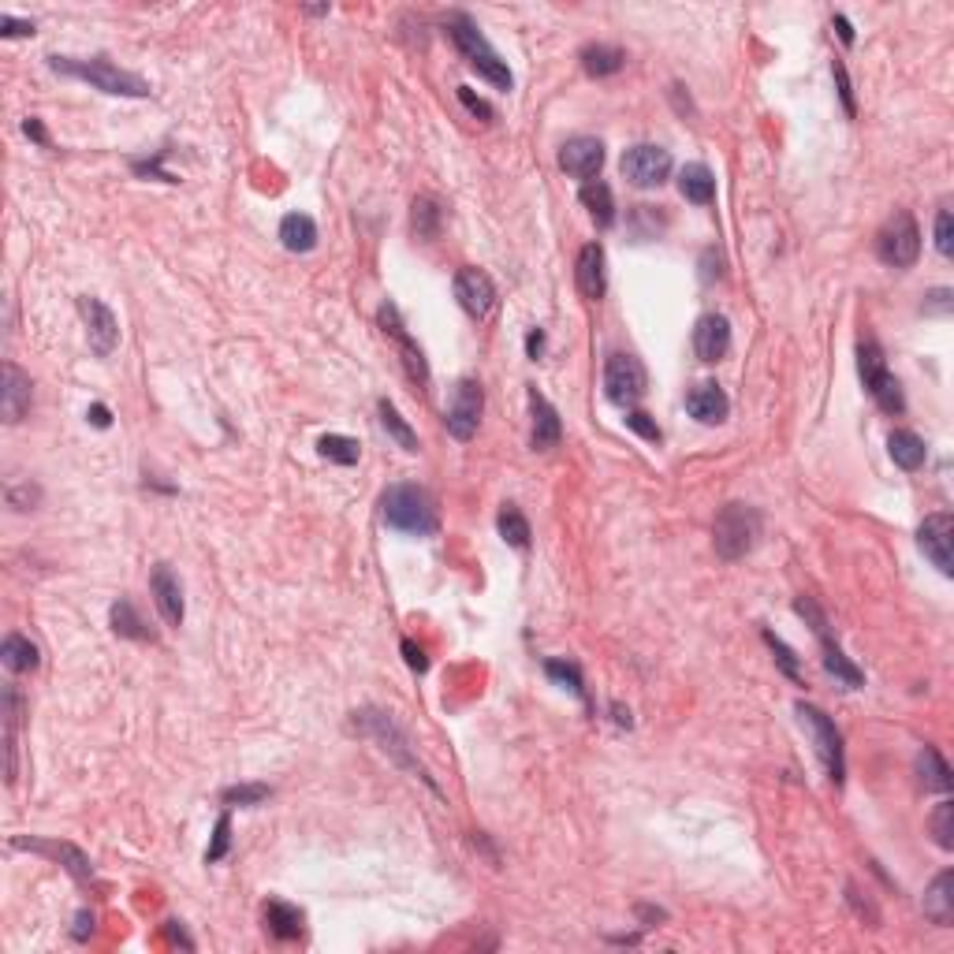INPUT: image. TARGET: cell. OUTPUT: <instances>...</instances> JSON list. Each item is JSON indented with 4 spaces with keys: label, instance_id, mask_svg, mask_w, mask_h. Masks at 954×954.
Returning a JSON list of instances; mask_svg holds the SVG:
<instances>
[{
    "label": "cell",
    "instance_id": "cell-1",
    "mask_svg": "<svg viewBox=\"0 0 954 954\" xmlns=\"http://www.w3.org/2000/svg\"><path fill=\"white\" fill-rule=\"evenodd\" d=\"M448 34H451V41H455V49L463 53V60L481 75V79L492 82L496 90H511V86H515V75H511V68H507V60L492 49L489 38L477 30V23L470 19V15H463V12L451 15Z\"/></svg>",
    "mask_w": 954,
    "mask_h": 954
},
{
    "label": "cell",
    "instance_id": "cell-2",
    "mask_svg": "<svg viewBox=\"0 0 954 954\" xmlns=\"http://www.w3.org/2000/svg\"><path fill=\"white\" fill-rule=\"evenodd\" d=\"M384 522L410 537H429L437 533V500L422 485H392L381 500Z\"/></svg>",
    "mask_w": 954,
    "mask_h": 954
},
{
    "label": "cell",
    "instance_id": "cell-3",
    "mask_svg": "<svg viewBox=\"0 0 954 954\" xmlns=\"http://www.w3.org/2000/svg\"><path fill=\"white\" fill-rule=\"evenodd\" d=\"M49 64H53V71H60V75H75V79L90 82V86H94V90H101V94L150 97V82L138 79V75H131V71L116 68V64H109L105 56H94V60H68V56H53Z\"/></svg>",
    "mask_w": 954,
    "mask_h": 954
},
{
    "label": "cell",
    "instance_id": "cell-4",
    "mask_svg": "<svg viewBox=\"0 0 954 954\" xmlns=\"http://www.w3.org/2000/svg\"><path fill=\"white\" fill-rule=\"evenodd\" d=\"M757 537H761V515L750 504H727L716 515L712 545H716V556L727 559V563H735L746 552H753Z\"/></svg>",
    "mask_w": 954,
    "mask_h": 954
},
{
    "label": "cell",
    "instance_id": "cell-5",
    "mask_svg": "<svg viewBox=\"0 0 954 954\" xmlns=\"http://www.w3.org/2000/svg\"><path fill=\"white\" fill-rule=\"evenodd\" d=\"M858 369H861V381L869 388V396L876 399V407L884 414H902L906 410V399H902V384L895 381V373L887 369L884 347L876 340H861L858 343Z\"/></svg>",
    "mask_w": 954,
    "mask_h": 954
},
{
    "label": "cell",
    "instance_id": "cell-6",
    "mask_svg": "<svg viewBox=\"0 0 954 954\" xmlns=\"http://www.w3.org/2000/svg\"><path fill=\"white\" fill-rule=\"evenodd\" d=\"M876 254H880V261L891 265V269H910L917 261V254H921V228H917V220L910 217L906 209H899V213L880 228V235H876Z\"/></svg>",
    "mask_w": 954,
    "mask_h": 954
},
{
    "label": "cell",
    "instance_id": "cell-7",
    "mask_svg": "<svg viewBox=\"0 0 954 954\" xmlns=\"http://www.w3.org/2000/svg\"><path fill=\"white\" fill-rule=\"evenodd\" d=\"M355 727H362V731H366L369 738H377V742H381V750H384V753H392V761L403 764V768H410L414 776L425 779V783L433 787V776H429V772L422 768V761L414 757V750H410L407 735L399 731L392 716H384V712H373V709L355 712Z\"/></svg>",
    "mask_w": 954,
    "mask_h": 954
},
{
    "label": "cell",
    "instance_id": "cell-8",
    "mask_svg": "<svg viewBox=\"0 0 954 954\" xmlns=\"http://www.w3.org/2000/svg\"><path fill=\"white\" fill-rule=\"evenodd\" d=\"M798 720L809 727L813 746H817L820 761H824V768H828L832 783H843L846 757H843V735H839V727H835V723L828 720V716H824L817 705H805V701H798Z\"/></svg>",
    "mask_w": 954,
    "mask_h": 954
},
{
    "label": "cell",
    "instance_id": "cell-9",
    "mask_svg": "<svg viewBox=\"0 0 954 954\" xmlns=\"http://www.w3.org/2000/svg\"><path fill=\"white\" fill-rule=\"evenodd\" d=\"M645 388H649V373L634 355H612L604 362V396L612 403L630 407L645 396Z\"/></svg>",
    "mask_w": 954,
    "mask_h": 954
},
{
    "label": "cell",
    "instance_id": "cell-10",
    "mask_svg": "<svg viewBox=\"0 0 954 954\" xmlns=\"http://www.w3.org/2000/svg\"><path fill=\"white\" fill-rule=\"evenodd\" d=\"M623 176L641 191L660 187L671 176V153L664 146H653V142H638L623 153Z\"/></svg>",
    "mask_w": 954,
    "mask_h": 954
},
{
    "label": "cell",
    "instance_id": "cell-11",
    "mask_svg": "<svg viewBox=\"0 0 954 954\" xmlns=\"http://www.w3.org/2000/svg\"><path fill=\"white\" fill-rule=\"evenodd\" d=\"M481 410H485V392H481V384L477 381H459L455 384V396H451V407H448V418H444V425H448V433L455 440H470L477 433V425H481Z\"/></svg>",
    "mask_w": 954,
    "mask_h": 954
},
{
    "label": "cell",
    "instance_id": "cell-12",
    "mask_svg": "<svg viewBox=\"0 0 954 954\" xmlns=\"http://www.w3.org/2000/svg\"><path fill=\"white\" fill-rule=\"evenodd\" d=\"M917 545L940 567V574H954V515L947 511L928 515L917 530Z\"/></svg>",
    "mask_w": 954,
    "mask_h": 954
},
{
    "label": "cell",
    "instance_id": "cell-13",
    "mask_svg": "<svg viewBox=\"0 0 954 954\" xmlns=\"http://www.w3.org/2000/svg\"><path fill=\"white\" fill-rule=\"evenodd\" d=\"M79 314L82 321H86V336H90L94 355L109 358L112 351H116V343H120V321H116V314H112L101 299H90V295L79 299Z\"/></svg>",
    "mask_w": 954,
    "mask_h": 954
},
{
    "label": "cell",
    "instance_id": "cell-14",
    "mask_svg": "<svg viewBox=\"0 0 954 954\" xmlns=\"http://www.w3.org/2000/svg\"><path fill=\"white\" fill-rule=\"evenodd\" d=\"M377 321H381L384 336H392L399 347V355H403V366H407L410 381L414 384H429V366H425V355L422 347L410 340L407 325H403V317H399V310L392 306V302H384L381 310H377Z\"/></svg>",
    "mask_w": 954,
    "mask_h": 954
},
{
    "label": "cell",
    "instance_id": "cell-15",
    "mask_svg": "<svg viewBox=\"0 0 954 954\" xmlns=\"http://www.w3.org/2000/svg\"><path fill=\"white\" fill-rule=\"evenodd\" d=\"M455 299H459V306H463L470 317H489V310L496 306V284H492V276L485 273V269H474V265H466V269H459L455 273Z\"/></svg>",
    "mask_w": 954,
    "mask_h": 954
},
{
    "label": "cell",
    "instance_id": "cell-16",
    "mask_svg": "<svg viewBox=\"0 0 954 954\" xmlns=\"http://www.w3.org/2000/svg\"><path fill=\"white\" fill-rule=\"evenodd\" d=\"M600 164H604V146H600V138H589V135L567 138L563 150H559V168L574 179H586L589 183V179L600 172Z\"/></svg>",
    "mask_w": 954,
    "mask_h": 954
},
{
    "label": "cell",
    "instance_id": "cell-17",
    "mask_svg": "<svg viewBox=\"0 0 954 954\" xmlns=\"http://www.w3.org/2000/svg\"><path fill=\"white\" fill-rule=\"evenodd\" d=\"M30 403H34V384H30V377L15 366V362H4V392H0V414H4V422L8 425L23 422L30 414Z\"/></svg>",
    "mask_w": 954,
    "mask_h": 954
},
{
    "label": "cell",
    "instance_id": "cell-18",
    "mask_svg": "<svg viewBox=\"0 0 954 954\" xmlns=\"http://www.w3.org/2000/svg\"><path fill=\"white\" fill-rule=\"evenodd\" d=\"M574 280H578V291H582L589 302L604 299V291H608V258H604V246H600V243L582 246V254H578V269H574Z\"/></svg>",
    "mask_w": 954,
    "mask_h": 954
},
{
    "label": "cell",
    "instance_id": "cell-19",
    "mask_svg": "<svg viewBox=\"0 0 954 954\" xmlns=\"http://www.w3.org/2000/svg\"><path fill=\"white\" fill-rule=\"evenodd\" d=\"M694 351L701 362H720L731 351V321L723 314H705L694 328Z\"/></svg>",
    "mask_w": 954,
    "mask_h": 954
},
{
    "label": "cell",
    "instance_id": "cell-20",
    "mask_svg": "<svg viewBox=\"0 0 954 954\" xmlns=\"http://www.w3.org/2000/svg\"><path fill=\"white\" fill-rule=\"evenodd\" d=\"M686 410L701 425H720L727 418V410H731V399H727V392L716 381H701L686 392Z\"/></svg>",
    "mask_w": 954,
    "mask_h": 954
},
{
    "label": "cell",
    "instance_id": "cell-21",
    "mask_svg": "<svg viewBox=\"0 0 954 954\" xmlns=\"http://www.w3.org/2000/svg\"><path fill=\"white\" fill-rule=\"evenodd\" d=\"M150 589H153V604H157L164 623H168V627H183V586H179V578L168 571L164 563L153 567Z\"/></svg>",
    "mask_w": 954,
    "mask_h": 954
},
{
    "label": "cell",
    "instance_id": "cell-22",
    "mask_svg": "<svg viewBox=\"0 0 954 954\" xmlns=\"http://www.w3.org/2000/svg\"><path fill=\"white\" fill-rule=\"evenodd\" d=\"M530 414H533L530 444L537 451H552L559 444V437H563V422H559L556 407H552L537 388H530Z\"/></svg>",
    "mask_w": 954,
    "mask_h": 954
},
{
    "label": "cell",
    "instance_id": "cell-23",
    "mask_svg": "<svg viewBox=\"0 0 954 954\" xmlns=\"http://www.w3.org/2000/svg\"><path fill=\"white\" fill-rule=\"evenodd\" d=\"M15 846H23V850H38V854H49V858H56L64 869H68L75 880H90L94 876V865H90V858L82 854L79 846L71 843H38V839H15Z\"/></svg>",
    "mask_w": 954,
    "mask_h": 954
},
{
    "label": "cell",
    "instance_id": "cell-24",
    "mask_svg": "<svg viewBox=\"0 0 954 954\" xmlns=\"http://www.w3.org/2000/svg\"><path fill=\"white\" fill-rule=\"evenodd\" d=\"M925 917L936 921V925H951L954 921V873H940L932 880V887L925 891Z\"/></svg>",
    "mask_w": 954,
    "mask_h": 954
},
{
    "label": "cell",
    "instance_id": "cell-25",
    "mask_svg": "<svg viewBox=\"0 0 954 954\" xmlns=\"http://www.w3.org/2000/svg\"><path fill=\"white\" fill-rule=\"evenodd\" d=\"M679 191L686 202L694 205H712L716 202V176H712L705 164H686L679 176Z\"/></svg>",
    "mask_w": 954,
    "mask_h": 954
},
{
    "label": "cell",
    "instance_id": "cell-26",
    "mask_svg": "<svg viewBox=\"0 0 954 954\" xmlns=\"http://www.w3.org/2000/svg\"><path fill=\"white\" fill-rule=\"evenodd\" d=\"M887 451H891L895 466H902V470H921L928 459L925 440L917 437V433H910V429H895V433L887 437Z\"/></svg>",
    "mask_w": 954,
    "mask_h": 954
},
{
    "label": "cell",
    "instance_id": "cell-27",
    "mask_svg": "<svg viewBox=\"0 0 954 954\" xmlns=\"http://www.w3.org/2000/svg\"><path fill=\"white\" fill-rule=\"evenodd\" d=\"M280 243H284L291 254H306V250H314L317 246L314 217H306V213H287V217L280 220Z\"/></svg>",
    "mask_w": 954,
    "mask_h": 954
},
{
    "label": "cell",
    "instance_id": "cell-28",
    "mask_svg": "<svg viewBox=\"0 0 954 954\" xmlns=\"http://www.w3.org/2000/svg\"><path fill=\"white\" fill-rule=\"evenodd\" d=\"M582 205L589 209V217L597 220V228H612L615 224V198L604 179H589L582 187Z\"/></svg>",
    "mask_w": 954,
    "mask_h": 954
},
{
    "label": "cell",
    "instance_id": "cell-29",
    "mask_svg": "<svg viewBox=\"0 0 954 954\" xmlns=\"http://www.w3.org/2000/svg\"><path fill=\"white\" fill-rule=\"evenodd\" d=\"M265 925H269L276 940H295V936H302V910L299 906H287L280 899L265 902Z\"/></svg>",
    "mask_w": 954,
    "mask_h": 954
},
{
    "label": "cell",
    "instance_id": "cell-30",
    "mask_svg": "<svg viewBox=\"0 0 954 954\" xmlns=\"http://www.w3.org/2000/svg\"><path fill=\"white\" fill-rule=\"evenodd\" d=\"M0 656H4V668L15 671V675H27V671L38 668V645L23 634H8L0 645Z\"/></svg>",
    "mask_w": 954,
    "mask_h": 954
},
{
    "label": "cell",
    "instance_id": "cell-31",
    "mask_svg": "<svg viewBox=\"0 0 954 954\" xmlns=\"http://www.w3.org/2000/svg\"><path fill=\"white\" fill-rule=\"evenodd\" d=\"M623 64H627V53L623 49H615V45H586L582 49V68L593 75V79H604V75H615V71H623Z\"/></svg>",
    "mask_w": 954,
    "mask_h": 954
},
{
    "label": "cell",
    "instance_id": "cell-32",
    "mask_svg": "<svg viewBox=\"0 0 954 954\" xmlns=\"http://www.w3.org/2000/svg\"><path fill=\"white\" fill-rule=\"evenodd\" d=\"M440 220H444V209H440L437 198H429V194L414 198V205H410V224H414V235H418V239H437Z\"/></svg>",
    "mask_w": 954,
    "mask_h": 954
},
{
    "label": "cell",
    "instance_id": "cell-33",
    "mask_svg": "<svg viewBox=\"0 0 954 954\" xmlns=\"http://www.w3.org/2000/svg\"><path fill=\"white\" fill-rule=\"evenodd\" d=\"M917 772H921V783H925L928 791H943V794L951 791V768H947V761L940 757L936 746H925V750H921Z\"/></svg>",
    "mask_w": 954,
    "mask_h": 954
},
{
    "label": "cell",
    "instance_id": "cell-34",
    "mask_svg": "<svg viewBox=\"0 0 954 954\" xmlns=\"http://www.w3.org/2000/svg\"><path fill=\"white\" fill-rule=\"evenodd\" d=\"M112 630H116L120 638H135V641L150 638V630H146V623L138 619L131 600H116V604H112Z\"/></svg>",
    "mask_w": 954,
    "mask_h": 954
},
{
    "label": "cell",
    "instance_id": "cell-35",
    "mask_svg": "<svg viewBox=\"0 0 954 954\" xmlns=\"http://www.w3.org/2000/svg\"><path fill=\"white\" fill-rule=\"evenodd\" d=\"M317 451L325 455L328 463H340V466H355V463H358V455H362L358 440L340 437V433H328V437L317 440Z\"/></svg>",
    "mask_w": 954,
    "mask_h": 954
},
{
    "label": "cell",
    "instance_id": "cell-36",
    "mask_svg": "<svg viewBox=\"0 0 954 954\" xmlns=\"http://www.w3.org/2000/svg\"><path fill=\"white\" fill-rule=\"evenodd\" d=\"M496 526H500V537H504L511 548L530 545V522H526V515H522L518 507L507 504L504 511H500V518H496Z\"/></svg>",
    "mask_w": 954,
    "mask_h": 954
},
{
    "label": "cell",
    "instance_id": "cell-37",
    "mask_svg": "<svg viewBox=\"0 0 954 954\" xmlns=\"http://www.w3.org/2000/svg\"><path fill=\"white\" fill-rule=\"evenodd\" d=\"M377 410H381V425L388 429V437L396 440L403 451H418V437H414V429L403 422V414H399V410L392 407L388 399H381V407H377Z\"/></svg>",
    "mask_w": 954,
    "mask_h": 954
},
{
    "label": "cell",
    "instance_id": "cell-38",
    "mask_svg": "<svg viewBox=\"0 0 954 954\" xmlns=\"http://www.w3.org/2000/svg\"><path fill=\"white\" fill-rule=\"evenodd\" d=\"M932 835L943 850H954V802H940L932 813Z\"/></svg>",
    "mask_w": 954,
    "mask_h": 954
},
{
    "label": "cell",
    "instance_id": "cell-39",
    "mask_svg": "<svg viewBox=\"0 0 954 954\" xmlns=\"http://www.w3.org/2000/svg\"><path fill=\"white\" fill-rule=\"evenodd\" d=\"M545 671H548V679L563 682L567 690H574L578 697H586V686H582V671L574 668V664H567V660H548Z\"/></svg>",
    "mask_w": 954,
    "mask_h": 954
},
{
    "label": "cell",
    "instance_id": "cell-40",
    "mask_svg": "<svg viewBox=\"0 0 954 954\" xmlns=\"http://www.w3.org/2000/svg\"><path fill=\"white\" fill-rule=\"evenodd\" d=\"M269 794H273V791H269L265 783H243V787H228V791L220 794V798H224L228 805H261L265 798H269Z\"/></svg>",
    "mask_w": 954,
    "mask_h": 954
},
{
    "label": "cell",
    "instance_id": "cell-41",
    "mask_svg": "<svg viewBox=\"0 0 954 954\" xmlns=\"http://www.w3.org/2000/svg\"><path fill=\"white\" fill-rule=\"evenodd\" d=\"M228 846H232V820H228V813L217 820V832H213V843H209V850H205V861L213 865V861H220L224 854H228Z\"/></svg>",
    "mask_w": 954,
    "mask_h": 954
},
{
    "label": "cell",
    "instance_id": "cell-42",
    "mask_svg": "<svg viewBox=\"0 0 954 954\" xmlns=\"http://www.w3.org/2000/svg\"><path fill=\"white\" fill-rule=\"evenodd\" d=\"M764 641H768V645H772V653H776L779 668L787 671V675H791V679H802V668H798V656H794L791 649H787V645H783V641H779L776 634H772V630H764Z\"/></svg>",
    "mask_w": 954,
    "mask_h": 954
},
{
    "label": "cell",
    "instance_id": "cell-43",
    "mask_svg": "<svg viewBox=\"0 0 954 954\" xmlns=\"http://www.w3.org/2000/svg\"><path fill=\"white\" fill-rule=\"evenodd\" d=\"M936 250H940L943 258H951V254H954V220H951V209H940V217H936Z\"/></svg>",
    "mask_w": 954,
    "mask_h": 954
},
{
    "label": "cell",
    "instance_id": "cell-44",
    "mask_svg": "<svg viewBox=\"0 0 954 954\" xmlns=\"http://www.w3.org/2000/svg\"><path fill=\"white\" fill-rule=\"evenodd\" d=\"M627 425H630V429H634V433H638V437H645V440H660V425H656L653 418L645 414V410H630V414H627Z\"/></svg>",
    "mask_w": 954,
    "mask_h": 954
},
{
    "label": "cell",
    "instance_id": "cell-45",
    "mask_svg": "<svg viewBox=\"0 0 954 954\" xmlns=\"http://www.w3.org/2000/svg\"><path fill=\"white\" fill-rule=\"evenodd\" d=\"M832 71H835V82H839V97H843L846 112L854 116V90H850V75H846V68L839 64V60L832 64Z\"/></svg>",
    "mask_w": 954,
    "mask_h": 954
},
{
    "label": "cell",
    "instance_id": "cell-46",
    "mask_svg": "<svg viewBox=\"0 0 954 954\" xmlns=\"http://www.w3.org/2000/svg\"><path fill=\"white\" fill-rule=\"evenodd\" d=\"M459 101H463L466 109L474 112V116H481V120H492V109L481 101V97H474V90L470 86H459Z\"/></svg>",
    "mask_w": 954,
    "mask_h": 954
},
{
    "label": "cell",
    "instance_id": "cell-47",
    "mask_svg": "<svg viewBox=\"0 0 954 954\" xmlns=\"http://www.w3.org/2000/svg\"><path fill=\"white\" fill-rule=\"evenodd\" d=\"M0 34H4V38L34 34V23H27V19H12V15H0Z\"/></svg>",
    "mask_w": 954,
    "mask_h": 954
},
{
    "label": "cell",
    "instance_id": "cell-48",
    "mask_svg": "<svg viewBox=\"0 0 954 954\" xmlns=\"http://www.w3.org/2000/svg\"><path fill=\"white\" fill-rule=\"evenodd\" d=\"M38 500V489H8V504L12 507H19V511H30V504Z\"/></svg>",
    "mask_w": 954,
    "mask_h": 954
},
{
    "label": "cell",
    "instance_id": "cell-49",
    "mask_svg": "<svg viewBox=\"0 0 954 954\" xmlns=\"http://www.w3.org/2000/svg\"><path fill=\"white\" fill-rule=\"evenodd\" d=\"M403 656H407V664H410L414 671H429V660H425V653H422V649H418V645H414L410 638L403 641Z\"/></svg>",
    "mask_w": 954,
    "mask_h": 954
},
{
    "label": "cell",
    "instance_id": "cell-50",
    "mask_svg": "<svg viewBox=\"0 0 954 954\" xmlns=\"http://www.w3.org/2000/svg\"><path fill=\"white\" fill-rule=\"evenodd\" d=\"M86 418H90V422H94L97 429H109V425H112V414H109V407H105V403H94Z\"/></svg>",
    "mask_w": 954,
    "mask_h": 954
},
{
    "label": "cell",
    "instance_id": "cell-51",
    "mask_svg": "<svg viewBox=\"0 0 954 954\" xmlns=\"http://www.w3.org/2000/svg\"><path fill=\"white\" fill-rule=\"evenodd\" d=\"M23 131H27V135L34 138V142H38V146H49V135H45V127H41V120H34V116H30V120L23 123Z\"/></svg>",
    "mask_w": 954,
    "mask_h": 954
},
{
    "label": "cell",
    "instance_id": "cell-52",
    "mask_svg": "<svg viewBox=\"0 0 954 954\" xmlns=\"http://www.w3.org/2000/svg\"><path fill=\"white\" fill-rule=\"evenodd\" d=\"M75 925H79V928H75V940H86V932H94V917L82 910V914L75 917Z\"/></svg>",
    "mask_w": 954,
    "mask_h": 954
},
{
    "label": "cell",
    "instance_id": "cell-53",
    "mask_svg": "<svg viewBox=\"0 0 954 954\" xmlns=\"http://www.w3.org/2000/svg\"><path fill=\"white\" fill-rule=\"evenodd\" d=\"M835 30H839L843 45H854V30H850V23H846V15H835Z\"/></svg>",
    "mask_w": 954,
    "mask_h": 954
},
{
    "label": "cell",
    "instance_id": "cell-54",
    "mask_svg": "<svg viewBox=\"0 0 954 954\" xmlns=\"http://www.w3.org/2000/svg\"><path fill=\"white\" fill-rule=\"evenodd\" d=\"M541 347H545V336L541 332H530V340H526V351H530L533 358L541 355Z\"/></svg>",
    "mask_w": 954,
    "mask_h": 954
}]
</instances>
